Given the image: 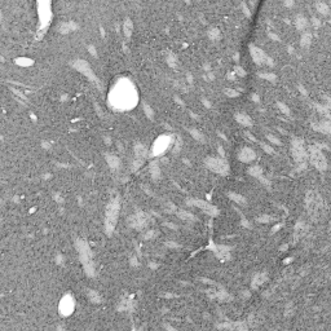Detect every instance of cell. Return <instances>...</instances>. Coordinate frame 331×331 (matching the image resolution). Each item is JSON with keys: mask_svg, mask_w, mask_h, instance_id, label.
<instances>
[{"mask_svg": "<svg viewBox=\"0 0 331 331\" xmlns=\"http://www.w3.org/2000/svg\"><path fill=\"white\" fill-rule=\"evenodd\" d=\"M74 309V301L71 297H65L61 303V313L63 314H70Z\"/></svg>", "mask_w": 331, "mask_h": 331, "instance_id": "obj_11", "label": "cell"}, {"mask_svg": "<svg viewBox=\"0 0 331 331\" xmlns=\"http://www.w3.org/2000/svg\"><path fill=\"white\" fill-rule=\"evenodd\" d=\"M282 226H283V222H282V224H278V225H276V226H274L273 229H272V234H274V233H276V232H278V230H279V229H281V228H282Z\"/></svg>", "mask_w": 331, "mask_h": 331, "instance_id": "obj_41", "label": "cell"}, {"mask_svg": "<svg viewBox=\"0 0 331 331\" xmlns=\"http://www.w3.org/2000/svg\"><path fill=\"white\" fill-rule=\"evenodd\" d=\"M228 197H229L232 201L237 202L238 204H246V198H244L243 195H241V194H238V193H233V191H230V193L228 194Z\"/></svg>", "mask_w": 331, "mask_h": 331, "instance_id": "obj_18", "label": "cell"}, {"mask_svg": "<svg viewBox=\"0 0 331 331\" xmlns=\"http://www.w3.org/2000/svg\"><path fill=\"white\" fill-rule=\"evenodd\" d=\"M150 266H151V268H157L158 265H157V264H150Z\"/></svg>", "mask_w": 331, "mask_h": 331, "instance_id": "obj_56", "label": "cell"}, {"mask_svg": "<svg viewBox=\"0 0 331 331\" xmlns=\"http://www.w3.org/2000/svg\"><path fill=\"white\" fill-rule=\"evenodd\" d=\"M177 217H180L181 220H186V221H195L197 220V219L194 217V215H191L190 212H188V211H185V210L177 211Z\"/></svg>", "mask_w": 331, "mask_h": 331, "instance_id": "obj_16", "label": "cell"}, {"mask_svg": "<svg viewBox=\"0 0 331 331\" xmlns=\"http://www.w3.org/2000/svg\"><path fill=\"white\" fill-rule=\"evenodd\" d=\"M307 210L309 212V215H312V217H319L322 211V198L318 194H314L312 191L307 194Z\"/></svg>", "mask_w": 331, "mask_h": 331, "instance_id": "obj_2", "label": "cell"}, {"mask_svg": "<svg viewBox=\"0 0 331 331\" xmlns=\"http://www.w3.org/2000/svg\"><path fill=\"white\" fill-rule=\"evenodd\" d=\"M213 252L216 254L220 260L225 261V260H229L230 259V247L228 246H222V244H216L215 248H213Z\"/></svg>", "mask_w": 331, "mask_h": 331, "instance_id": "obj_9", "label": "cell"}, {"mask_svg": "<svg viewBox=\"0 0 331 331\" xmlns=\"http://www.w3.org/2000/svg\"><path fill=\"white\" fill-rule=\"evenodd\" d=\"M208 36H210V39H212V40H217L219 36H220V32H219L217 29H211L208 31Z\"/></svg>", "mask_w": 331, "mask_h": 331, "instance_id": "obj_27", "label": "cell"}, {"mask_svg": "<svg viewBox=\"0 0 331 331\" xmlns=\"http://www.w3.org/2000/svg\"><path fill=\"white\" fill-rule=\"evenodd\" d=\"M243 296H244V297H248V296H250V292H248V291H243Z\"/></svg>", "mask_w": 331, "mask_h": 331, "instance_id": "obj_55", "label": "cell"}, {"mask_svg": "<svg viewBox=\"0 0 331 331\" xmlns=\"http://www.w3.org/2000/svg\"><path fill=\"white\" fill-rule=\"evenodd\" d=\"M269 36H270L272 39H274V40H277V41L279 40V38H278V36H276V35H274V34H269Z\"/></svg>", "mask_w": 331, "mask_h": 331, "instance_id": "obj_51", "label": "cell"}, {"mask_svg": "<svg viewBox=\"0 0 331 331\" xmlns=\"http://www.w3.org/2000/svg\"><path fill=\"white\" fill-rule=\"evenodd\" d=\"M204 164L210 171L221 175V176H226L229 173V164H228V162L224 158L208 157L204 159Z\"/></svg>", "mask_w": 331, "mask_h": 331, "instance_id": "obj_1", "label": "cell"}, {"mask_svg": "<svg viewBox=\"0 0 331 331\" xmlns=\"http://www.w3.org/2000/svg\"><path fill=\"white\" fill-rule=\"evenodd\" d=\"M247 172H248L251 176L256 177V179H259V180L263 177V169H261L259 166H252V167H250Z\"/></svg>", "mask_w": 331, "mask_h": 331, "instance_id": "obj_17", "label": "cell"}, {"mask_svg": "<svg viewBox=\"0 0 331 331\" xmlns=\"http://www.w3.org/2000/svg\"><path fill=\"white\" fill-rule=\"evenodd\" d=\"M144 107H145V110H146V114H147V116H149V118L151 119V118H153V110L150 109V107L147 106V105H145V106H144Z\"/></svg>", "mask_w": 331, "mask_h": 331, "instance_id": "obj_38", "label": "cell"}, {"mask_svg": "<svg viewBox=\"0 0 331 331\" xmlns=\"http://www.w3.org/2000/svg\"><path fill=\"white\" fill-rule=\"evenodd\" d=\"M314 128H316L317 131H321V132L329 135V133H330V123H329V122H322V123L319 124V127L314 126Z\"/></svg>", "mask_w": 331, "mask_h": 331, "instance_id": "obj_21", "label": "cell"}, {"mask_svg": "<svg viewBox=\"0 0 331 331\" xmlns=\"http://www.w3.org/2000/svg\"><path fill=\"white\" fill-rule=\"evenodd\" d=\"M181 146H182V141L180 137H177V141L175 142V149H173V153L175 154H177V153L181 150Z\"/></svg>", "mask_w": 331, "mask_h": 331, "instance_id": "obj_33", "label": "cell"}, {"mask_svg": "<svg viewBox=\"0 0 331 331\" xmlns=\"http://www.w3.org/2000/svg\"><path fill=\"white\" fill-rule=\"evenodd\" d=\"M299 89H300V91H301V92H303V94H305V96H307V94H308V93H307V91H305V89H304V87H303V85H301V84H299Z\"/></svg>", "mask_w": 331, "mask_h": 331, "instance_id": "obj_47", "label": "cell"}, {"mask_svg": "<svg viewBox=\"0 0 331 331\" xmlns=\"http://www.w3.org/2000/svg\"><path fill=\"white\" fill-rule=\"evenodd\" d=\"M162 296H164V297H175L176 295H173V294H164V295H162Z\"/></svg>", "mask_w": 331, "mask_h": 331, "instance_id": "obj_50", "label": "cell"}, {"mask_svg": "<svg viewBox=\"0 0 331 331\" xmlns=\"http://www.w3.org/2000/svg\"><path fill=\"white\" fill-rule=\"evenodd\" d=\"M250 51H251V56L252 58H254L255 63H257V65H261V63H266V65H270L273 66V60H272L270 57H269L268 54L265 53V52H263L261 49H259L257 47H254L251 45L250 47Z\"/></svg>", "mask_w": 331, "mask_h": 331, "instance_id": "obj_7", "label": "cell"}, {"mask_svg": "<svg viewBox=\"0 0 331 331\" xmlns=\"http://www.w3.org/2000/svg\"><path fill=\"white\" fill-rule=\"evenodd\" d=\"M173 140H175L173 136H169V135L160 136V137L154 142V146H153V155H160L162 153H164Z\"/></svg>", "mask_w": 331, "mask_h": 331, "instance_id": "obj_6", "label": "cell"}, {"mask_svg": "<svg viewBox=\"0 0 331 331\" xmlns=\"http://www.w3.org/2000/svg\"><path fill=\"white\" fill-rule=\"evenodd\" d=\"M266 279H268V276H266L265 273H257V274H255L254 278H252V282H251V288H257V287H260L263 283L266 282Z\"/></svg>", "mask_w": 331, "mask_h": 331, "instance_id": "obj_13", "label": "cell"}, {"mask_svg": "<svg viewBox=\"0 0 331 331\" xmlns=\"http://www.w3.org/2000/svg\"><path fill=\"white\" fill-rule=\"evenodd\" d=\"M242 225H243L244 228H251V224H250V222L247 221L246 219H244V216H243V217H242Z\"/></svg>", "mask_w": 331, "mask_h": 331, "instance_id": "obj_40", "label": "cell"}, {"mask_svg": "<svg viewBox=\"0 0 331 331\" xmlns=\"http://www.w3.org/2000/svg\"><path fill=\"white\" fill-rule=\"evenodd\" d=\"M260 75L261 78H264V79H266V80H270V82H276V79H277V76L274 74H265V73H261V74H259Z\"/></svg>", "mask_w": 331, "mask_h": 331, "instance_id": "obj_32", "label": "cell"}, {"mask_svg": "<svg viewBox=\"0 0 331 331\" xmlns=\"http://www.w3.org/2000/svg\"><path fill=\"white\" fill-rule=\"evenodd\" d=\"M189 132H190V135L193 136V137L195 138L197 141H201V142H203V141H204V136H203L198 129H195V128H190V129H189Z\"/></svg>", "mask_w": 331, "mask_h": 331, "instance_id": "obj_20", "label": "cell"}, {"mask_svg": "<svg viewBox=\"0 0 331 331\" xmlns=\"http://www.w3.org/2000/svg\"><path fill=\"white\" fill-rule=\"evenodd\" d=\"M151 235H154V232H149V233H147V234H146V239H149L150 237H151Z\"/></svg>", "mask_w": 331, "mask_h": 331, "instance_id": "obj_52", "label": "cell"}, {"mask_svg": "<svg viewBox=\"0 0 331 331\" xmlns=\"http://www.w3.org/2000/svg\"><path fill=\"white\" fill-rule=\"evenodd\" d=\"M292 157L295 159V162L297 163H305L307 160L308 155H307V151H305V147H304V142L299 138H295L292 141Z\"/></svg>", "mask_w": 331, "mask_h": 331, "instance_id": "obj_5", "label": "cell"}, {"mask_svg": "<svg viewBox=\"0 0 331 331\" xmlns=\"http://www.w3.org/2000/svg\"><path fill=\"white\" fill-rule=\"evenodd\" d=\"M317 8H318V10L322 13V14H325V16L329 14V7H327V5H325L323 3H318Z\"/></svg>", "mask_w": 331, "mask_h": 331, "instance_id": "obj_28", "label": "cell"}, {"mask_svg": "<svg viewBox=\"0 0 331 331\" xmlns=\"http://www.w3.org/2000/svg\"><path fill=\"white\" fill-rule=\"evenodd\" d=\"M164 329H168V330H172V331H175V329L172 326H169V325H164Z\"/></svg>", "mask_w": 331, "mask_h": 331, "instance_id": "obj_54", "label": "cell"}, {"mask_svg": "<svg viewBox=\"0 0 331 331\" xmlns=\"http://www.w3.org/2000/svg\"><path fill=\"white\" fill-rule=\"evenodd\" d=\"M164 210H166V212H168V213H175V212L177 211V210H176V206H175L172 202H166Z\"/></svg>", "mask_w": 331, "mask_h": 331, "instance_id": "obj_25", "label": "cell"}, {"mask_svg": "<svg viewBox=\"0 0 331 331\" xmlns=\"http://www.w3.org/2000/svg\"><path fill=\"white\" fill-rule=\"evenodd\" d=\"M266 138H268V140H269V141H270V142L276 144V145H281V144H282V142H281V141H279V140H278V138H277V137H274V136H273V135H266Z\"/></svg>", "mask_w": 331, "mask_h": 331, "instance_id": "obj_35", "label": "cell"}, {"mask_svg": "<svg viewBox=\"0 0 331 331\" xmlns=\"http://www.w3.org/2000/svg\"><path fill=\"white\" fill-rule=\"evenodd\" d=\"M217 151H219V154H220V157L221 158H224L225 157V153H224V149H222L221 146H217Z\"/></svg>", "mask_w": 331, "mask_h": 331, "instance_id": "obj_43", "label": "cell"}, {"mask_svg": "<svg viewBox=\"0 0 331 331\" xmlns=\"http://www.w3.org/2000/svg\"><path fill=\"white\" fill-rule=\"evenodd\" d=\"M166 246L169 247V248H179V244L175 243V242H166Z\"/></svg>", "mask_w": 331, "mask_h": 331, "instance_id": "obj_37", "label": "cell"}, {"mask_svg": "<svg viewBox=\"0 0 331 331\" xmlns=\"http://www.w3.org/2000/svg\"><path fill=\"white\" fill-rule=\"evenodd\" d=\"M133 225H136L137 228H140V226H142V225H145L146 224V221H147V215L146 213H142V212H140L138 215H136V216H133Z\"/></svg>", "mask_w": 331, "mask_h": 331, "instance_id": "obj_15", "label": "cell"}, {"mask_svg": "<svg viewBox=\"0 0 331 331\" xmlns=\"http://www.w3.org/2000/svg\"><path fill=\"white\" fill-rule=\"evenodd\" d=\"M256 158V153L251 147H243L241 151L238 153V159L243 163H251L252 160Z\"/></svg>", "mask_w": 331, "mask_h": 331, "instance_id": "obj_8", "label": "cell"}, {"mask_svg": "<svg viewBox=\"0 0 331 331\" xmlns=\"http://www.w3.org/2000/svg\"><path fill=\"white\" fill-rule=\"evenodd\" d=\"M135 150H136V154H137L138 157H145L146 155V149L141 145V144H137L135 147Z\"/></svg>", "mask_w": 331, "mask_h": 331, "instance_id": "obj_24", "label": "cell"}, {"mask_svg": "<svg viewBox=\"0 0 331 331\" xmlns=\"http://www.w3.org/2000/svg\"><path fill=\"white\" fill-rule=\"evenodd\" d=\"M252 100H254L255 102H259V101H260V98H259L257 94H254V96H252Z\"/></svg>", "mask_w": 331, "mask_h": 331, "instance_id": "obj_48", "label": "cell"}, {"mask_svg": "<svg viewBox=\"0 0 331 331\" xmlns=\"http://www.w3.org/2000/svg\"><path fill=\"white\" fill-rule=\"evenodd\" d=\"M107 159H109V163L111 164V167H118V163H119V162H118V159H116V158H107Z\"/></svg>", "mask_w": 331, "mask_h": 331, "instance_id": "obj_36", "label": "cell"}, {"mask_svg": "<svg viewBox=\"0 0 331 331\" xmlns=\"http://www.w3.org/2000/svg\"><path fill=\"white\" fill-rule=\"evenodd\" d=\"M202 101H203V104H204V106H207V107H211V104H210V101H207V100H206V98H203Z\"/></svg>", "mask_w": 331, "mask_h": 331, "instance_id": "obj_46", "label": "cell"}, {"mask_svg": "<svg viewBox=\"0 0 331 331\" xmlns=\"http://www.w3.org/2000/svg\"><path fill=\"white\" fill-rule=\"evenodd\" d=\"M310 40H312V35L308 34V32H305V34H303L301 36V41H300V44H301L303 47H308L310 44Z\"/></svg>", "mask_w": 331, "mask_h": 331, "instance_id": "obj_23", "label": "cell"}, {"mask_svg": "<svg viewBox=\"0 0 331 331\" xmlns=\"http://www.w3.org/2000/svg\"><path fill=\"white\" fill-rule=\"evenodd\" d=\"M164 225H166V226H168L169 229H172V230H176V229H177V225L172 224V222H164Z\"/></svg>", "mask_w": 331, "mask_h": 331, "instance_id": "obj_39", "label": "cell"}, {"mask_svg": "<svg viewBox=\"0 0 331 331\" xmlns=\"http://www.w3.org/2000/svg\"><path fill=\"white\" fill-rule=\"evenodd\" d=\"M310 153V162L312 164L316 167L318 171H326L327 169V160L325 158L323 153L321 151V149L317 146H310L309 147Z\"/></svg>", "mask_w": 331, "mask_h": 331, "instance_id": "obj_3", "label": "cell"}, {"mask_svg": "<svg viewBox=\"0 0 331 331\" xmlns=\"http://www.w3.org/2000/svg\"><path fill=\"white\" fill-rule=\"evenodd\" d=\"M274 220V217H272V216H269V215H261V216H259V217H256V221L257 222H270V221H273Z\"/></svg>", "mask_w": 331, "mask_h": 331, "instance_id": "obj_26", "label": "cell"}, {"mask_svg": "<svg viewBox=\"0 0 331 331\" xmlns=\"http://www.w3.org/2000/svg\"><path fill=\"white\" fill-rule=\"evenodd\" d=\"M175 100H176V101H177V102H179V104H180V105H181V106H182V105H184V102H182V101H181V100H180V98H179V97H175Z\"/></svg>", "mask_w": 331, "mask_h": 331, "instance_id": "obj_53", "label": "cell"}, {"mask_svg": "<svg viewBox=\"0 0 331 331\" xmlns=\"http://www.w3.org/2000/svg\"><path fill=\"white\" fill-rule=\"evenodd\" d=\"M235 119H237V122L239 124H242V126H246V127H251L252 126V119L250 118L247 114L244 113H235Z\"/></svg>", "mask_w": 331, "mask_h": 331, "instance_id": "obj_14", "label": "cell"}, {"mask_svg": "<svg viewBox=\"0 0 331 331\" xmlns=\"http://www.w3.org/2000/svg\"><path fill=\"white\" fill-rule=\"evenodd\" d=\"M235 71H237V74L241 75V76H244V75H246V73H244V70L242 67H237V69H235Z\"/></svg>", "mask_w": 331, "mask_h": 331, "instance_id": "obj_42", "label": "cell"}, {"mask_svg": "<svg viewBox=\"0 0 331 331\" xmlns=\"http://www.w3.org/2000/svg\"><path fill=\"white\" fill-rule=\"evenodd\" d=\"M150 172H151V176L154 177V179H159L160 176V168L159 166H158V163H151L150 164Z\"/></svg>", "mask_w": 331, "mask_h": 331, "instance_id": "obj_19", "label": "cell"}, {"mask_svg": "<svg viewBox=\"0 0 331 331\" xmlns=\"http://www.w3.org/2000/svg\"><path fill=\"white\" fill-rule=\"evenodd\" d=\"M308 232V225L303 221H299L295 226V233H294V237H295V242L297 241L299 238H301L305 233Z\"/></svg>", "mask_w": 331, "mask_h": 331, "instance_id": "obj_12", "label": "cell"}, {"mask_svg": "<svg viewBox=\"0 0 331 331\" xmlns=\"http://www.w3.org/2000/svg\"><path fill=\"white\" fill-rule=\"evenodd\" d=\"M167 62H168V65L171 66V67H175V66H176L177 60H176V57H175L173 54L169 53V54H168V57H167Z\"/></svg>", "mask_w": 331, "mask_h": 331, "instance_id": "obj_30", "label": "cell"}, {"mask_svg": "<svg viewBox=\"0 0 331 331\" xmlns=\"http://www.w3.org/2000/svg\"><path fill=\"white\" fill-rule=\"evenodd\" d=\"M217 329H228V330H247V325L243 323V322H234V323H230V322H224L221 325H217Z\"/></svg>", "mask_w": 331, "mask_h": 331, "instance_id": "obj_10", "label": "cell"}, {"mask_svg": "<svg viewBox=\"0 0 331 331\" xmlns=\"http://www.w3.org/2000/svg\"><path fill=\"white\" fill-rule=\"evenodd\" d=\"M277 105H278V107H279V109L282 110V113H283V114H286V115H288V116H290L291 111H290V109H288V107L286 106L285 104H283V102H278Z\"/></svg>", "mask_w": 331, "mask_h": 331, "instance_id": "obj_31", "label": "cell"}, {"mask_svg": "<svg viewBox=\"0 0 331 331\" xmlns=\"http://www.w3.org/2000/svg\"><path fill=\"white\" fill-rule=\"evenodd\" d=\"M244 135H246V137H248V138H250V140H251V141H256V138H255L254 136H252V135H251V133H250V132H246V133H244Z\"/></svg>", "mask_w": 331, "mask_h": 331, "instance_id": "obj_44", "label": "cell"}, {"mask_svg": "<svg viewBox=\"0 0 331 331\" xmlns=\"http://www.w3.org/2000/svg\"><path fill=\"white\" fill-rule=\"evenodd\" d=\"M224 93L226 94L228 97H237L238 94H239L235 89H230V88H229V89H225V91H224Z\"/></svg>", "mask_w": 331, "mask_h": 331, "instance_id": "obj_34", "label": "cell"}, {"mask_svg": "<svg viewBox=\"0 0 331 331\" xmlns=\"http://www.w3.org/2000/svg\"><path fill=\"white\" fill-rule=\"evenodd\" d=\"M260 146H261V149L266 153V154H276V151L273 150V147H272V146L266 145V144H264V142H260Z\"/></svg>", "mask_w": 331, "mask_h": 331, "instance_id": "obj_29", "label": "cell"}, {"mask_svg": "<svg viewBox=\"0 0 331 331\" xmlns=\"http://www.w3.org/2000/svg\"><path fill=\"white\" fill-rule=\"evenodd\" d=\"M186 204L195 206V207L201 208L203 212H206L207 215L212 216V217H215V216H217L220 213L217 207H215V206H212L211 203H208L206 201H202V199H190V201H186Z\"/></svg>", "mask_w": 331, "mask_h": 331, "instance_id": "obj_4", "label": "cell"}, {"mask_svg": "<svg viewBox=\"0 0 331 331\" xmlns=\"http://www.w3.org/2000/svg\"><path fill=\"white\" fill-rule=\"evenodd\" d=\"M287 248H288V244H287V243L282 244V246L279 247V250H281V251H286V250H287Z\"/></svg>", "mask_w": 331, "mask_h": 331, "instance_id": "obj_45", "label": "cell"}, {"mask_svg": "<svg viewBox=\"0 0 331 331\" xmlns=\"http://www.w3.org/2000/svg\"><path fill=\"white\" fill-rule=\"evenodd\" d=\"M307 26H308L307 19H305L304 17H297V19H296V27L300 30V31H303V30H304Z\"/></svg>", "mask_w": 331, "mask_h": 331, "instance_id": "obj_22", "label": "cell"}, {"mask_svg": "<svg viewBox=\"0 0 331 331\" xmlns=\"http://www.w3.org/2000/svg\"><path fill=\"white\" fill-rule=\"evenodd\" d=\"M292 260H294V257H287L285 261H283V263H285V264H288V263H291Z\"/></svg>", "mask_w": 331, "mask_h": 331, "instance_id": "obj_49", "label": "cell"}]
</instances>
